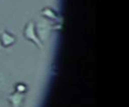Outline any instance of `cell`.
<instances>
[{
    "label": "cell",
    "instance_id": "2",
    "mask_svg": "<svg viewBox=\"0 0 129 107\" xmlns=\"http://www.w3.org/2000/svg\"><path fill=\"white\" fill-rule=\"evenodd\" d=\"M51 28L52 27H51V25H50L49 22L45 18L41 19V20L38 22L37 25H35L37 35H38V37H39L40 40L42 43H44V41L46 40L47 38L48 37Z\"/></svg>",
    "mask_w": 129,
    "mask_h": 107
},
{
    "label": "cell",
    "instance_id": "1",
    "mask_svg": "<svg viewBox=\"0 0 129 107\" xmlns=\"http://www.w3.org/2000/svg\"><path fill=\"white\" fill-rule=\"evenodd\" d=\"M23 33H24V37L26 38L27 40L35 44L40 49H43V43L40 40L39 37H38L35 29V24L34 22L29 21L26 24Z\"/></svg>",
    "mask_w": 129,
    "mask_h": 107
},
{
    "label": "cell",
    "instance_id": "7",
    "mask_svg": "<svg viewBox=\"0 0 129 107\" xmlns=\"http://www.w3.org/2000/svg\"><path fill=\"white\" fill-rule=\"evenodd\" d=\"M1 30H2V29H0V32H1ZM5 50V49L4 48L3 46H2L1 43H0V52H2V50Z\"/></svg>",
    "mask_w": 129,
    "mask_h": 107
},
{
    "label": "cell",
    "instance_id": "4",
    "mask_svg": "<svg viewBox=\"0 0 129 107\" xmlns=\"http://www.w3.org/2000/svg\"><path fill=\"white\" fill-rule=\"evenodd\" d=\"M24 93H20V92H15L14 93L11 94L8 96V99L11 103H12V107H21L24 101Z\"/></svg>",
    "mask_w": 129,
    "mask_h": 107
},
{
    "label": "cell",
    "instance_id": "3",
    "mask_svg": "<svg viewBox=\"0 0 129 107\" xmlns=\"http://www.w3.org/2000/svg\"><path fill=\"white\" fill-rule=\"evenodd\" d=\"M16 42V38L10 33L9 32L5 30H2L0 32V43L2 46L5 49H7L8 47L12 46Z\"/></svg>",
    "mask_w": 129,
    "mask_h": 107
},
{
    "label": "cell",
    "instance_id": "6",
    "mask_svg": "<svg viewBox=\"0 0 129 107\" xmlns=\"http://www.w3.org/2000/svg\"><path fill=\"white\" fill-rule=\"evenodd\" d=\"M16 89H17V90L16 92H20V93H24L25 92H26V86H25L24 84H18L17 87H16Z\"/></svg>",
    "mask_w": 129,
    "mask_h": 107
},
{
    "label": "cell",
    "instance_id": "5",
    "mask_svg": "<svg viewBox=\"0 0 129 107\" xmlns=\"http://www.w3.org/2000/svg\"><path fill=\"white\" fill-rule=\"evenodd\" d=\"M42 13H43L42 15L44 16L45 18H49V19L55 20V19L57 18V15L53 12L51 9H44Z\"/></svg>",
    "mask_w": 129,
    "mask_h": 107
}]
</instances>
